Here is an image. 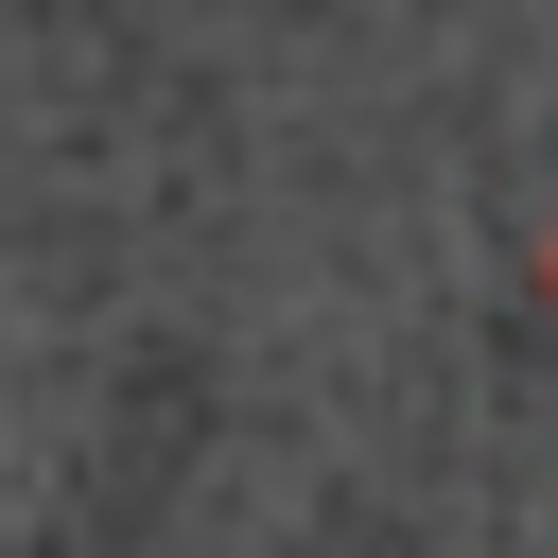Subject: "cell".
<instances>
[{"instance_id":"1","label":"cell","mask_w":558,"mask_h":558,"mask_svg":"<svg viewBox=\"0 0 558 558\" xmlns=\"http://www.w3.org/2000/svg\"><path fill=\"white\" fill-rule=\"evenodd\" d=\"M541 296H558V244H541Z\"/></svg>"}]
</instances>
